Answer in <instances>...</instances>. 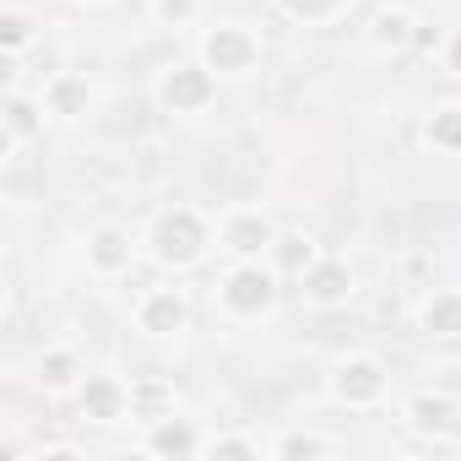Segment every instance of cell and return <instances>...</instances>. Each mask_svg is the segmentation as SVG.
<instances>
[{"instance_id":"obj_1","label":"cell","mask_w":461,"mask_h":461,"mask_svg":"<svg viewBox=\"0 0 461 461\" xmlns=\"http://www.w3.org/2000/svg\"><path fill=\"white\" fill-rule=\"evenodd\" d=\"M152 245H158V256H163V261L185 267V261H195V256H201V245H206V228H201V217H190V212H168V217L158 222Z\"/></svg>"},{"instance_id":"obj_2","label":"cell","mask_w":461,"mask_h":461,"mask_svg":"<svg viewBox=\"0 0 461 461\" xmlns=\"http://www.w3.org/2000/svg\"><path fill=\"white\" fill-rule=\"evenodd\" d=\"M222 299H228V310H240V315H261V310L272 304V277H267V272H256V267H245V272L228 277Z\"/></svg>"},{"instance_id":"obj_3","label":"cell","mask_w":461,"mask_h":461,"mask_svg":"<svg viewBox=\"0 0 461 461\" xmlns=\"http://www.w3.org/2000/svg\"><path fill=\"white\" fill-rule=\"evenodd\" d=\"M206 60H212V71H245V66L256 60V44H250V33H240V28H217V33L206 39Z\"/></svg>"},{"instance_id":"obj_4","label":"cell","mask_w":461,"mask_h":461,"mask_svg":"<svg viewBox=\"0 0 461 461\" xmlns=\"http://www.w3.org/2000/svg\"><path fill=\"white\" fill-rule=\"evenodd\" d=\"M163 98H168V109H201L206 98H212V77L206 71H195V66H179V71H168V82H163Z\"/></svg>"},{"instance_id":"obj_5","label":"cell","mask_w":461,"mask_h":461,"mask_svg":"<svg viewBox=\"0 0 461 461\" xmlns=\"http://www.w3.org/2000/svg\"><path fill=\"white\" fill-rule=\"evenodd\" d=\"M380 385H385V375H380V364H369V358H353V364L337 375V391H342L348 402H375Z\"/></svg>"},{"instance_id":"obj_6","label":"cell","mask_w":461,"mask_h":461,"mask_svg":"<svg viewBox=\"0 0 461 461\" xmlns=\"http://www.w3.org/2000/svg\"><path fill=\"white\" fill-rule=\"evenodd\" d=\"M141 326L158 331V337L179 331V326H185V299H179V294H152V299L141 304Z\"/></svg>"},{"instance_id":"obj_7","label":"cell","mask_w":461,"mask_h":461,"mask_svg":"<svg viewBox=\"0 0 461 461\" xmlns=\"http://www.w3.org/2000/svg\"><path fill=\"white\" fill-rule=\"evenodd\" d=\"M304 294H310V299H321V304L342 299V294H348V267H337V261L310 267V272H304Z\"/></svg>"},{"instance_id":"obj_8","label":"cell","mask_w":461,"mask_h":461,"mask_svg":"<svg viewBox=\"0 0 461 461\" xmlns=\"http://www.w3.org/2000/svg\"><path fill=\"white\" fill-rule=\"evenodd\" d=\"M120 407H125V391L114 385V380H87V391H82V412L87 418H120Z\"/></svg>"},{"instance_id":"obj_9","label":"cell","mask_w":461,"mask_h":461,"mask_svg":"<svg viewBox=\"0 0 461 461\" xmlns=\"http://www.w3.org/2000/svg\"><path fill=\"white\" fill-rule=\"evenodd\" d=\"M228 245H234L240 256H256L261 245H272V234H267L261 217H234V222H228Z\"/></svg>"},{"instance_id":"obj_10","label":"cell","mask_w":461,"mask_h":461,"mask_svg":"<svg viewBox=\"0 0 461 461\" xmlns=\"http://www.w3.org/2000/svg\"><path fill=\"white\" fill-rule=\"evenodd\" d=\"M423 326H429V331H439V337H461V299H456V294H439V299L429 304Z\"/></svg>"},{"instance_id":"obj_11","label":"cell","mask_w":461,"mask_h":461,"mask_svg":"<svg viewBox=\"0 0 461 461\" xmlns=\"http://www.w3.org/2000/svg\"><path fill=\"white\" fill-rule=\"evenodd\" d=\"M50 109H55V114H82V109H87V87L71 82V77L55 82V87H50Z\"/></svg>"},{"instance_id":"obj_12","label":"cell","mask_w":461,"mask_h":461,"mask_svg":"<svg viewBox=\"0 0 461 461\" xmlns=\"http://www.w3.org/2000/svg\"><path fill=\"white\" fill-rule=\"evenodd\" d=\"M152 450H163V456H190V450H195V434H190L185 423H163V429L152 434Z\"/></svg>"},{"instance_id":"obj_13","label":"cell","mask_w":461,"mask_h":461,"mask_svg":"<svg viewBox=\"0 0 461 461\" xmlns=\"http://www.w3.org/2000/svg\"><path fill=\"white\" fill-rule=\"evenodd\" d=\"M93 261H98L104 272H114V267H125V234H114V228H104V234L93 240Z\"/></svg>"},{"instance_id":"obj_14","label":"cell","mask_w":461,"mask_h":461,"mask_svg":"<svg viewBox=\"0 0 461 461\" xmlns=\"http://www.w3.org/2000/svg\"><path fill=\"white\" fill-rule=\"evenodd\" d=\"M412 423L418 429H445L450 423V402L445 396H418L412 402Z\"/></svg>"},{"instance_id":"obj_15","label":"cell","mask_w":461,"mask_h":461,"mask_svg":"<svg viewBox=\"0 0 461 461\" xmlns=\"http://www.w3.org/2000/svg\"><path fill=\"white\" fill-rule=\"evenodd\" d=\"M429 141H434V147H450V152H461V109H445V114H434V125H429Z\"/></svg>"},{"instance_id":"obj_16","label":"cell","mask_w":461,"mask_h":461,"mask_svg":"<svg viewBox=\"0 0 461 461\" xmlns=\"http://www.w3.org/2000/svg\"><path fill=\"white\" fill-rule=\"evenodd\" d=\"M375 39H380L385 50H396V44L407 39V17H402V12H385V17L375 23Z\"/></svg>"},{"instance_id":"obj_17","label":"cell","mask_w":461,"mask_h":461,"mask_svg":"<svg viewBox=\"0 0 461 461\" xmlns=\"http://www.w3.org/2000/svg\"><path fill=\"white\" fill-rule=\"evenodd\" d=\"M6 120H12V136H28V131L39 125V114H33V104H23V98H12V109H6Z\"/></svg>"},{"instance_id":"obj_18","label":"cell","mask_w":461,"mask_h":461,"mask_svg":"<svg viewBox=\"0 0 461 461\" xmlns=\"http://www.w3.org/2000/svg\"><path fill=\"white\" fill-rule=\"evenodd\" d=\"M277 256H283V267H288V272H299V267H310V240H299V234H294V240H283V250H277Z\"/></svg>"},{"instance_id":"obj_19","label":"cell","mask_w":461,"mask_h":461,"mask_svg":"<svg viewBox=\"0 0 461 461\" xmlns=\"http://www.w3.org/2000/svg\"><path fill=\"white\" fill-rule=\"evenodd\" d=\"M71 375H77V364H71V353H50V358H44V380H50V385H66Z\"/></svg>"},{"instance_id":"obj_20","label":"cell","mask_w":461,"mask_h":461,"mask_svg":"<svg viewBox=\"0 0 461 461\" xmlns=\"http://www.w3.org/2000/svg\"><path fill=\"white\" fill-rule=\"evenodd\" d=\"M321 450H326V445L310 439V434H288V439L277 445V456H288V461H294V456H321Z\"/></svg>"},{"instance_id":"obj_21","label":"cell","mask_w":461,"mask_h":461,"mask_svg":"<svg viewBox=\"0 0 461 461\" xmlns=\"http://www.w3.org/2000/svg\"><path fill=\"white\" fill-rule=\"evenodd\" d=\"M283 6H288L294 17H331L342 0H283Z\"/></svg>"},{"instance_id":"obj_22","label":"cell","mask_w":461,"mask_h":461,"mask_svg":"<svg viewBox=\"0 0 461 461\" xmlns=\"http://www.w3.org/2000/svg\"><path fill=\"white\" fill-rule=\"evenodd\" d=\"M0 39H6V50L28 44V23H23V17H6V23H0Z\"/></svg>"},{"instance_id":"obj_23","label":"cell","mask_w":461,"mask_h":461,"mask_svg":"<svg viewBox=\"0 0 461 461\" xmlns=\"http://www.w3.org/2000/svg\"><path fill=\"white\" fill-rule=\"evenodd\" d=\"M131 407H141V412H158V407H163V385H141V391L131 396Z\"/></svg>"},{"instance_id":"obj_24","label":"cell","mask_w":461,"mask_h":461,"mask_svg":"<svg viewBox=\"0 0 461 461\" xmlns=\"http://www.w3.org/2000/svg\"><path fill=\"white\" fill-rule=\"evenodd\" d=\"M212 456H256V445H250V439H217Z\"/></svg>"},{"instance_id":"obj_25","label":"cell","mask_w":461,"mask_h":461,"mask_svg":"<svg viewBox=\"0 0 461 461\" xmlns=\"http://www.w3.org/2000/svg\"><path fill=\"white\" fill-rule=\"evenodd\" d=\"M158 12H163L168 23H185V17H190V0H158Z\"/></svg>"},{"instance_id":"obj_26","label":"cell","mask_w":461,"mask_h":461,"mask_svg":"<svg viewBox=\"0 0 461 461\" xmlns=\"http://www.w3.org/2000/svg\"><path fill=\"white\" fill-rule=\"evenodd\" d=\"M450 66H456V71H461V39H456V44H450Z\"/></svg>"}]
</instances>
